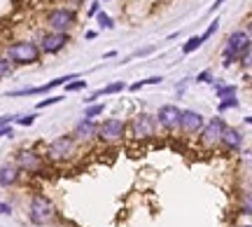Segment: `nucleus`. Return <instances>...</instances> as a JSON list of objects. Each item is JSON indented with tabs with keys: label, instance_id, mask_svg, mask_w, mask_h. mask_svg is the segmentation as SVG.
Returning a JSON list of instances; mask_svg holds the SVG:
<instances>
[{
	"label": "nucleus",
	"instance_id": "f257e3e1",
	"mask_svg": "<svg viewBox=\"0 0 252 227\" xmlns=\"http://www.w3.org/2000/svg\"><path fill=\"white\" fill-rule=\"evenodd\" d=\"M59 211H56L54 201L45 197V194H33L31 201H28V220L33 225H49L54 223Z\"/></svg>",
	"mask_w": 252,
	"mask_h": 227
},
{
	"label": "nucleus",
	"instance_id": "f03ea898",
	"mask_svg": "<svg viewBox=\"0 0 252 227\" xmlns=\"http://www.w3.org/2000/svg\"><path fill=\"white\" fill-rule=\"evenodd\" d=\"M40 45L35 42H28V40H21V42H14V45L7 47V59L12 64L19 66H28V64H37L40 61Z\"/></svg>",
	"mask_w": 252,
	"mask_h": 227
},
{
	"label": "nucleus",
	"instance_id": "7ed1b4c3",
	"mask_svg": "<svg viewBox=\"0 0 252 227\" xmlns=\"http://www.w3.org/2000/svg\"><path fill=\"white\" fill-rule=\"evenodd\" d=\"M75 150H77V141H75L70 134H65V136H59L49 143V148H47V159H49V162H70Z\"/></svg>",
	"mask_w": 252,
	"mask_h": 227
},
{
	"label": "nucleus",
	"instance_id": "20e7f679",
	"mask_svg": "<svg viewBox=\"0 0 252 227\" xmlns=\"http://www.w3.org/2000/svg\"><path fill=\"white\" fill-rule=\"evenodd\" d=\"M248 45H250V36H248L245 31H234L231 36L226 38L224 61H222V64H224V68H229L234 61H238V56L248 49Z\"/></svg>",
	"mask_w": 252,
	"mask_h": 227
},
{
	"label": "nucleus",
	"instance_id": "39448f33",
	"mask_svg": "<svg viewBox=\"0 0 252 227\" xmlns=\"http://www.w3.org/2000/svg\"><path fill=\"white\" fill-rule=\"evenodd\" d=\"M75 24H77L75 9L59 7V9H52V12L47 14V26L52 28V33H68Z\"/></svg>",
	"mask_w": 252,
	"mask_h": 227
},
{
	"label": "nucleus",
	"instance_id": "423d86ee",
	"mask_svg": "<svg viewBox=\"0 0 252 227\" xmlns=\"http://www.w3.org/2000/svg\"><path fill=\"white\" fill-rule=\"evenodd\" d=\"M126 136V124L122 122V119H103L98 124V141H103V143H108V146H112V143H119L122 138Z\"/></svg>",
	"mask_w": 252,
	"mask_h": 227
},
{
	"label": "nucleus",
	"instance_id": "0eeeda50",
	"mask_svg": "<svg viewBox=\"0 0 252 227\" xmlns=\"http://www.w3.org/2000/svg\"><path fill=\"white\" fill-rule=\"evenodd\" d=\"M154 131H157V119L152 115H147V113H140V115H135L131 119V136L133 138H152Z\"/></svg>",
	"mask_w": 252,
	"mask_h": 227
},
{
	"label": "nucleus",
	"instance_id": "6e6552de",
	"mask_svg": "<svg viewBox=\"0 0 252 227\" xmlns=\"http://www.w3.org/2000/svg\"><path fill=\"white\" fill-rule=\"evenodd\" d=\"M17 166H19V171L40 173V171H45V159L35 150H21L17 154Z\"/></svg>",
	"mask_w": 252,
	"mask_h": 227
},
{
	"label": "nucleus",
	"instance_id": "1a4fd4ad",
	"mask_svg": "<svg viewBox=\"0 0 252 227\" xmlns=\"http://www.w3.org/2000/svg\"><path fill=\"white\" fill-rule=\"evenodd\" d=\"M180 117H182V110L178 106H161L159 113H157V124L166 131H175V129H180Z\"/></svg>",
	"mask_w": 252,
	"mask_h": 227
},
{
	"label": "nucleus",
	"instance_id": "9d476101",
	"mask_svg": "<svg viewBox=\"0 0 252 227\" xmlns=\"http://www.w3.org/2000/svg\"><path fill=\"white\" fill-rule=\"evenodd\" d=\"M224 131H226L224 117L208 119L206 127H203V131H201V141H203V146H215V143H220L222 136H224Z\"/></svg>",
	"mask_w": 252,
	"mask_h": 227
},
{
	"label": "nucleus",
	"instance_id": "9b49d317",
	"mask_svg": "<svg viewBox=\"0 0 252 227\" xmlns=\"http://www.w3.org/2000/svg\"><path fill=\"white\" fill-rule=\"evenodd\" d=\"M70 42V38L68 33H45V36L40 38V52L42 54H56V52H61L63 47Z\"/></svg>",
	"mask_w": 252,
	"mask_h": 227
},
{
	"label": "nucleus",
	"instance_id": "f8f14e48",
	"mask_svg": "<svg viewBox=\"0 0 252 227\" xmlns=\"http://www.w3.org/2000/svg\"><path fill=\"white\" fill-rule=\"evenodd\" d=\"M72 80H80V75H77V73H75V75H63V77L47 82V84H42V87H28V89H17V91H12L9 96H26V94H47V91L56 89V87H65V84H68V82H72Z\"/></svg>",
	"mask_w": 252,
	"mask_h": 227
},
{
	"label": "nucleus",
	"instance_id": "ddd939ff",
	"mask_svg": "<svg viewBox=\"0 0 252 227\" xmlns=\"http://www.w3.org/2000/svg\"><path fill=\"white\" fill-rule=\"evenodd\" d=\"M203 127H206V119H203L201 113H196V110H182L180 129L185 134H189V136H191V134H201Z\"/></svg>",
	"mask_w": 252,
	"mask_h": 227
},
{
	"label": "nucleus",
	"instance_id": "4468645a",
	"mask_svg": "<svg viewBox=\"0 0 252 227\" xmlns=\"http://www.w3.org/2000/svg\"><path fill=\"white\" fill-rule=\"evenodd\" d=\"M72 138L77 143H89L91 138H98V124L94 119H82L80 124L72 131Z\"/></svg>",
	"mask_w": 252,
	"mask_h": 227
},
{
	"label": "nucleus",
	"instance_id": "2eb2a0df",
	"mask_svg": "<svg viewBox=\"0 0 252 227\" xmlns=\"http://www.w3.org/2000/svg\"><path fill=\"white\" fill-rule=\"evenodd\" d=\"M220 143H222L226 150L236 152V150H241V146H243V134H241L238 129H234V127H226L224 136H222V141H220Z\"/></svg>",
	"mask_w": 252,
	"mask_h": 227
},
{
	"label": "nucleus",
	"instance_id": "dca6fc26",
	"mask_svg": "<svg viewBox=\"0 0 252 227\" xmlns=\"http://www.w3.org/2000/svg\"><path fill=\"white\" fill-rule=\"evenodd\" d=\"M19 181V166L17 164H5L0 166V188H9Z\"/></svg>",
	"mask_w": 252,
	"mask_h": 227
},
{
	"label": "nucleus",
	"instance_id": "f3484780",
	"mask_svg": "<svg viewBox=\"0 0 252 227\" xmlns=\"http://www.w3.org/2000/svg\"><path fill=\"white\" fill-rule=\"evenodd\" d=\"M203 45V40H201V36H194V38H189L187 42L182 45V54H191V52H196L198 47Z\"/></svg>",
	"mask_w": 252,
	"mask_h": 227
},
{
	"label": "nucleus",
	"instance_id": "a211bd4d",
	"mask_svg": "<svg viewBox=\"0 0 252 227\" xmlns=\"http://www.w3.org/2000/svg\"><path fill=\"white\" fill-rule=\"evenodd\" d=\"M103 110H105L103 103H91V106H87V110H84V119H96L98 115H103Z\"/></svg>",
	"mask_w": 252,
	"mask_h": 227
},
{
	"label": "nucleus",
	"instance_id": "6ab92c4d",
	"mask_svg": "<svg viewBox=\"0 0 252 227\" xmlns=\"http://www.w3.org/2000/svg\"><path fill=\"white\" fill-rule=\"evenodd\" d=\"M215 91H217V96L220 99H229V96H236V84H217L215 87Z\"/></svg>",
	"mask_w": 252,
	"mask_h": 227
},
{
	"label": "nucleus",
	"instance_id": "aec40b11",
	"mask_svg": "<svg viewBox=\"0 0 252 227\" xmlns=\"http://www.w3.org/2000/svg\"><path fill=\"white\" fill-rule=\"evenodd\" d=\"M241 213H245V216H252V192H243L241 194Z\"/></svg>",
	"mask_w": 252,
	"mask_h": 227
},
{
	"label": "nucleus",
	"instance_id": "412c9836",
	"mask_svg": "<svg viewBox=\"0 0 252 227\" xmlns=\"http://www.w3.org/2000/svg\"><path fill=\"white\" fill-rule=\"evenodd\" d=\"M231 108H238V99H236V96H229V99H222V101H220L217 113H226V110H231Z\"/></svg>",
	"mask_w": 252,
	"mask_h": 227
},
{
	"label": "nucleus",
	"instance_id": "4be33fe9",
	"mask_svg": "<svg viewBox=\"0 0 252 227\" xmlns=\"http://www.w3.org/2000/svg\"><path fill=\"white\" fill-rule=\"evenodd\" d=\"M12 61H9L7 56H0V77H7V75H12Z\"/></svg>",
	"mask_w": 252,
	"mask_h": 227
},
{
	"label": "nucleus",
	"instance_id": "5701e85b",
	"mask_svg": "<svg viewBox=\"0 0 252 227\" xmlns=\"http://www.w3.org/2000/svg\"><path fill=\"white\" fill-rule=\"evenodd\" d=\"M238 61H241V66H243V68H250V66H252V42L248 45V49H245L243 54L238 56Z\"/></svg>",
	"mask_w": 252,
	"mask_h": 227
},
{
	"label": "nucleus",
	"instance_id": "b1692460",
	"mask_svg": "<svg viewBox=\"0 0 252 227\" xmlns=\"http://www.w3.org/2000/svg\"><path fill=\"white\" fill-rule=\"evenodd\" d=\"M35 119H37V115H35V113H31V115L17 117V124H19V127H33V124H35Z\"/></svg>",
	"mask_w": 252,
	"mask_h": 227
},
{
	"label": "nucleus",
	"instance_id": "393cba45",
	"mask_svg": "<svg viewBox=\"0 0 252 227\" xmlns=\"http://www.w3.org/2000/svg\"><path fill=\"white\" fill-rule=\"evenodd\" d=\"M84 87H87V82L84 80H72V82L65 84V91H82Z\"/></svg>",
	"mask_w": 252,
	"mask_h": 227
},
{
	"label": "nucleus",
	"instance_id": "a878e982",
	"mask_svg": "<svg viewBox=\"0 0 252 227\" xmlns=\"http://www.w3.org/2000/svg\"><path fill=\"white\" fill-rule=\"evenodd\" d=\"M98 24H100V28H115L112 17H108V14H100V12H98Z\"/></svg>",
	"mask_w": 252,
	"mask_h": 227
},
{
	"label": "nucleus",
	"instance_id": "bb28decb",
	"mask_svg": "<svg viewBox=\"0 0 252 227\" xmlns=\"http://www.w3.org/2000/svg\"><path fill=\"white\" fill-rule=\"evenodd\" d=\"M61 101H63V96H49V99L40 101V103H37V108H47V106H56V103H61Z\"/></svg>",
	"mask_w": 252,
	"mask_h": 227
},
{
	"label": "nucleus",
	"instance_id": "cd10ccee",
	"mask_svg": "<svg viewBox=\"0 0 252 227\" xmlns=\"http://www.w3.org/2000/svg\"><path fill=\"white\" fill-rule=\"evenodd\" d=\"M217 26H220V21H217V19H215V21H213V24H210V26L206 28V33H203V36H201V40H203V42H206L208 38H210V36H213V33H215V31H217Z\"/></svg>",
	"mask_w": 252,
	"mask_h": 227
},
{
	"label": "nucleus",
	"instance_id": "c85d7f7f",
	"mask_svg": "<svg viewBox=\"0 0 252 227\" xmlns=\"http://www.w3.org/2000/svg\"><path fill=\"white\" fill-rule=\"evenodd\" d=\"M196 82H213V73H210V71H203V73H198Z\"/></svg>",
	"mask_w": 252,
	"mask_h": 227
},
{
	"label": "nucleus",
	"instance_id": "c756f323",
	"mask_svg": "<svg viewBox=\"0 0 252 227\" xmlns=\"http://www.w3.org/2000/svg\"><path fill=\"white\" fill-rule=\"evenodd\" d=\"M98 9H100V2H91L89 5V17H98Z\"/></svg>",
	"mask_w": 252,
	"mask_h": 227
},
{
	"label": "nucleus",
	"instance_id": "7c9ffc66",
	"mask_svg": "<svg viewBox=\"0 0 252 227\" xmlns=\"http://www.w3.org/2000/svg\"><path fill=\"white\" fill-rule=\"evenodd\" d=\"M12 134H14V131H12V124H9V127H0V138H2V136H12Z\"/></svg>",
	"mask_w": 252,
	"mask_h": 227
},
{
	"label": "nucleus",
	"instance_id": "2f4dec72",
	"mask_svg": "<svg viewBox=\"0 0 252 227\" xmlns=\"http://www.w3.org/2000/svg\"><path fill=\"white\" fill-rule=\"evenodd\" d=\"M0 213H2V216L12 213V206H9V204H2V201H0Z\"/></svg>",
	"mask_w": 252,
	"mask_h": 227
},
{
	"label": "nucleus",
	"instance_id": "473e14b6",
	"mask_svg": "<svg viewBox=\"0 0 252 227\" xmlns=\"http://www.w3.org/2000/svg\"><path fill=\"white\" fill-rule=\"evenodd\" d=\"M145 54H152V47H145V49H138L133 56H145Z\"/></svg>",
	"mask_w": 252,
	"mask_h": 227
},
{
	"label": "nucleus",
	"instance_id": "72a5a7b5",
	"mask_svg": "<svg viewBox=\"0 0 252 227\" xmlns=\"http://www.w3.org/2000/svg\"><path fill=\"white\" fill-rule=\"evenodd\" d=\"M224 2H226V0H215V2L210 5V12H215V9H220L222 5H224Z\"/></svg>",
	"mask_w": 252,
	"mask_h": 227
},
{
	"label": "nucleus",
	"instance_id": "f704fd0d",
	"mask_svg": "<svg viewBox=\"0 0 252 227\" xmlns=\"http://www.w3.org/2000/svg\"><path fill=\"white\" fill-rule=\"evenodd\" d=\"M84 38H87V40H94V38H96V31H87V33H84Z\"/></svg>",
	"mask_w": 252,
	"mask_h": 227
},
{
	"label": "nucleus",
	"instance_id": "c9c22d12",
	"mask_svg": "<svg viewBox=\"0 0 252 227\" xmlns=\"http://www.w3.org/2000/svg\"><path fill=\"white\" fill-rule=\"evenodd\" d=\"M245 33H248V36H250V40H252V19L248 21V28H245Z\"/></svg>",
	"mask_w": 252,
	"mask_h": 227
},
{
	"label": "nucleus",
	"instance_id": "e433bc0d",
	"mask_svg": "<svg viewBox=\"0 0 252 227\" xmlns=\"http://www.w3.org/2000/svg\"><path fill=\"white\" fill-rule=\"evenodd\" d=\"M245 122H248V124H252V117H245Z\"/></svg>",
	"mask_w": 252,
	"mask_h": 227
},
{
	"label": "nucleus",
	"instance_id": "4c0bfd02",
	"mask_svg": "<svg viewBox=\"0 0 252 227\" xmlns=\"http://www.w3.org/2000/svg\"><path fill=\"white\" fill-rule=\"evenodd\" d=\"M238 227H252V225H238Z\"/></svg>",
	"mask_w": 252,
	"mask_h": 227
}]
</instances>
